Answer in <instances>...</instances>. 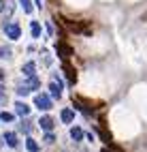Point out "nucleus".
Segmentation results:
<instances>
[{"label":"nucleus","mask_w":147,"mask_h":152,"mask_svg":"<svg viewBox=\"0 0 147 152\" xmlns=\"http://www.w3.org/2000/svg\"><path fill=\"white\" fill-rule=\"evenodd\" d=\"M2 30H4V34L11 39V41L22 39V28H19L17 22H4V24H2Z\"/></svg>","instance_id":"1"},{"label":"nucleus","mask_w":147,"mask_h":152,"mask_svg":"<svg viewBox=\"0 0 147 152\" xmlns=\"http://www.w3.org/2000/svg\"><path fill=\"white\" fill-rule=\"evenodd\" d=\"M34 105L38 109H43V111L51 109V96H49V94H36L34 96Z\"/></svg>","instance_id":"2"},{"label":"nucleus","mask_w":147,"mask_h":152,"mask_svg":"<svg viewBox=\"0 0 147 152\" xmlns=\"http://www.w3.org/2000/svg\"><path fill=\"white\" fill-rule=\"evenodd\" d=\"M49 92H51V99H60L62 96V84H60V79H58V75L49 82Z\"/></svg>","instance_id":"3"},{"label":"nucleus","mask_w":147,"mask_h":152,"mask_svg":"<svg viewBox=\"0 0 147 152\" xmlns=\"http://www.w3.org/2000/svg\"><path fill=\"white\" fill-rule=\"evenodd\" d=\"M62 71H64V75L68 79V84H75L77 82V73H75V69L68 64V60H64V64H62Z\"/></svg>","instance_id":"4"},{"label":"nucleus","mask_w":147,"mask_h":152,"mask_svg":"<svg viewBox=\"0 0 147 152\" xmlns=\"http://www.w3.org/2000/svg\"><path fill=\"white\" fill-rule=\"evenodd\" d=\"M38 126H41L43 131H53V126H55V120H53L51 116H43L41 120H38Z\"/></svg>","instance_id":"5"},{"label":"nucleus","mask_w":147,"mask_h":152,"mask_svg":"<svg viewBox=\"0 0 147 152\" xmlns=\"http://www.w3.org/2000/svg\"><path fill=\"white\" fill-rule=\"evenodd\" d=\"M24 84H26L28 88H30V90H36L38 86H41V79L36 77V73H34V75H26V79H24Z\"/></svg>","instance_id":"6"},{"label":"nucleus","mask_w":147,"mask_h":152,"mask_svg":"<svg viewBox=\"0 0 147 152\" xmlns=\"http://www.w3.org/2000/svg\"><path fill=\"white\" fill-rule=\"evenodd\" d=\"M96 133H98V137H100V139L104 141V144H113V141H111V133H109V131H107L104 126L96 124Z\"/></svg>","instance_id":"7"},{"label":"nucleus","mask_w":147,"mask_h":152,"mask_svg":"<svg viewBox=\"0 0 147 152\" xmlns=\"http://www.w3.org/2000/svg\"><path fill=\"white\" fill-rule=\"evenodd\" d=\"M58 54H60L62 60H68V58H71V47H68L64 41H60V43H58Z\"/></svg>","instance_id":"8"},{"label":"nucleus","mask_w":147,"mask_h":152,"mask_svg":"<svg viewBox=\"0 0 147 152\" xmlns=\"http://www.w3.org/2000/svg\"><path fill=\"white\" fill-rule=\"evenodd\" d=\"M19 133H26V135H32V122H30V120H28L26 116H24V120H22V122H19Z\"/></svg>","instance_id":"9"},{"label":"nucleus","mask_w":147,"mask_h":152,"mask_svg":"<svg viewBox=\"0 0 147 152\" xmlns=\"http://www.w3.org/2000/svg\"><path fill=\"white\" fill-rule=\"evenodd\" d=\"M4 141H6V146H11V148H17L19 146L17 133H11V131H6V133H4Z\"/></svg>","instance_id":"10"},{"label":"nucleus","mask_w":147,"mask_h":152,"mask_svg":"<svg viewBox=\"0 0 147 152\" xmlns=\"http://www.w3.org/2000/svg\"><path fill=\"white\" fill-rule=\"evenodd\" d=\"M15 114L28 116V114H30V105H26V103H22V101H17V103H15Z\"/></svg>","instance_id":"11"},{"label":"nucleus","mask_w":147,"mask_h":152,"mask_svg":"<svg viewBox=\"0 0 147 152\" xmlns=\"http://www.w3.org/2000/svg\"><path fill=\"white\" fill-rule=\"evenodd\" d=\"M60 118H62V122H73V118H75V111L73 109H62V114H60Z\"/></svg>","instance_id":"12"},{"label":"nucleus","mask_w":147,"mask_h":152,"mask_svg":"<svg viewBox=\"0 0 147 152\" xmlns=\"http://www.w3.org/2000/svg\"><path fill=\"white\" fill-rule=\"evenodd\" d=\"M22 71H24V75H34V73H36V64L30 60V62H26V64L22 66Z\"/></svg>","instance_id":"13"},{"label":"nucleus","mask_w":147,"mask_h":152,"mask_svg":"<svg viewBox=\"0 0 147 152\" xmlns=\"http://www.w3.org/2000/svg\"><path fill=\"white\" fill-rule=\"evenodd\" d=\"M30 34H32L34 39H38V37H41V24H38V22H34V19L30 22Z\"/></svg>","instance_id":"14"},{"label":"nucleus","mask_w":147,"mask_h":152,"mask_svg":"<svg viewBox=\"0 0 147 152\" xmlns=\"http://www.w3.org/2000/svg\"><path fill=\"white\" fill-rule=\"evenodd\" d=\"M26 148H28V152H38V144L32 139V135H28V139H26Z\"/></svg>","instance_id":"15"},{"label":"nucleus","mask_w":147,"mask_h":152,"mask_svg":"<svg viewBox=\"0 0 147 152\" xmlns=\"http://www.w3.org/2000/svg\"><path fill=\"white\" fill-rule=\"evenodd\" d=\"M15 92H17L19 96H26V94H30V88L22 82V84H17V90H15Z\"/></svg>","instance_id":"16"},{"label":"nucleus","mask_w":147,"mask_h":152,"mask_svg":"<svg viewBox=\"0 0 147 152\" xmlns=\"http://www.w3.org/2000/svg\"><path fill=\"white\" fill-rule=\"evenodd\" d=\"M71 137H73V139H83V129L73 126V129H71Z\"/></svg>","instance_id":"17"},{"label":"nucleus","mask_w":147,"mask_h":152,"mask_svg":"<svg viewBox=\"0 0 147 152\" xmlns=\"http://www.w3.org/2000/svg\"><path fill=\"white\" fill-rule=\"evenodd\" d=\"M11 54L13 52H11V47H9V45H0V58L6 60V58H11Z\"/></svg>","instance_id":"18"},{"label":"nucleus","mask_w":147,"mask_h":152,"mask_svg":"<svg viewBox=\"0 0 147 152\" xmlns=\"http://www.w3.org/2000/svg\"><path fill=\"white\" fill-rule=\"evenodd\" d=\"M43 141H45L47 146H51L53 141H55V135L51 133V131H45V137H43Z\"/></svg>","instance_id":"19"},{"label":"nucleus","mask_w":147,"mask_h":152,"mask_svg":"<svg viewBox=\"0 0 147 152\" xmlns=\"http://www.w3.org/2000/svg\"><path fill=\"white\" fill-rule=\"evenodd\" d=\"M19 2H22V7H24V11H26L28 15L32 13V9H34V7H32V0H19Z\"/></svg>","instance_id":"20"},{"label":"nucleus","mask_w":147,"mask_h":152,"mask_svg":"<svg viewBox=\"0 0 147 152\" xmlns=\"http://www.w3.org/2000/svg\"><path fill=\"white\" fill-rule=\"evenodd\" d=\"M0 120H2V122H13L15 116H13V114H9V111H2V114H0Z\"/></svg>","instance_id":"21"},{"label":"nucleus","mask_w":147,"mask_h":152,"mask_svg":"<svg viewBox=\"0 0 147 152\" xmlns=\"http://www.w3.org/2000/svg\"><path fill=\"white\" fill-rule=\"evenodd\" d=\"M13 11H15V4H13V2H9V4H6V9H4V13H2V15H4V17H11V15H13Z\"/></svg>","instance_id":"22"},{"label":"nucleus","mask_w":147,"mask_h":152,"mask_svg":"<svg viewBox=\"0 0 147 152\" xmlns=\"http://www.w3.org/2000/svg\"><path fill=\"white\" fill-rule=\"evenodd\" d=\"M9 4V0H0V13H4V9Z\"/></svg>","instance_id":"23"},{"label":"nucleus","mask_w":147,"mask_h":152,"mask_svg":"<svg viewBox=\"0 0 147 152\" xmlns=\"http://www.w3.org/2000/svg\"><path fill=\"white\" fill-rule=\"evenodd\" d=\"M0 99H4V86H2V82H0Z\"/></svg>","instance_id":"24"},{"label":"nucleus","mask_w":147,"mask_h":152,"mask_svg":"<svg viewBox=\"0 0 147 152\" xmlns=\"http://www.w3.org/2000/svg\"><path fill=\"white\" fill-rule=\"evenodd\" d=\"M36 9H43V0H36Z\"/></svg>","instance_id":"25"},{"label":"nucleus","mask_w":147,"mask_h":152,"mask_svg":"<svg viewBox=\"0 0 147 152\" xmlns=\"http://www.w3.org/2000/svg\"><path fill=\"white\" fill-rule=\"evenodd\" d=\"M2 79H4V71L0 69V82H2Z\"/></svg>","instance_id":"26"},{"label":"nucleus","mask_w":147,"mask_h":152,"mask_svg":"<svg viewBox=\"0 0 147 152\" xmlns=\"http://www.w3.org/2000/svg\"><path fill=\"white\" fill-rule=\"evenodd\" d=\"M102 152H111V150H107V148H104V150H102Z\"/></svg>","instance_id":"27"},{"label":"nucleus","mask_w":147,"mask_h":152,"mask_svg":"<svg viewBox=\"0 0 147 152\" xmlns=\"http://www.w3.org/2000/svg\"><path fill=\"white\" fill-rule=\"evenodd\" d=\"M85 152H87V150H85Z\"/></svg>","instance_id":"28"}]
</instances>
